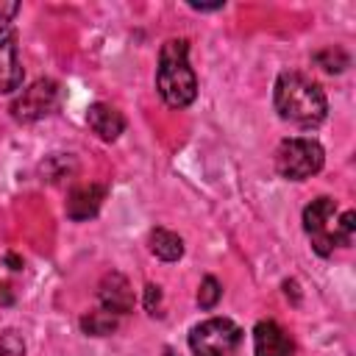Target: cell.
<instances>
[{
  "label": "cell",
  "mask_w": 356,
  "mask_h": 356,
  "mask_svg": "<svg viewBox=\"0 0 356 356\" xmlns=\"http://www.w3.org/2000/svg\"><path fill=\"white\" fill-rule=\"evenodd\" d=\"M86 122L103 142H114L125 128V117L108 103H92L86 111Z\"/></svg>",
  "instance_id": "obj_11"
},
{
  "label": "cell",
  "mask_w": 356,
  "mask_h": 356,
  "mask_svg": "<svg viewBox=\"0 0 356 356\" xmlns=\"http://www.w3.org/2000/svg\"><path fill=\"white\" fill-rule=\"evenodd\" d=\"M11 300H14V295H11V286H8V281H3V278H0V309H6Z\"/></svg>",
  "instance_id": "obj_19"
},
{
  "label": "cell",
  "mask_w": 356,
  "mask_h": 356,
  "mask_svg": "<svg viewBox=\"0 0 356 356\" xmlns=\"http://www.w3.org/2000/svg\"><path fill=\"white\" fill-rule=\"evenodd\" d=\"M0 356H25V339L17 331L0 334Z\"/></svg>",
  "instance_id": "obj_16"
},
{
  "label": "cell",
  "mask_w": 356,
  "mask_h": 356,
  "mask_svg": "<svg viewBox=\"0 0 356 356\" xmlns=\"http://www.w3.org/2000/svg\"><path fill=\"white\" fill-rule=\"evenodd\" d=\"M220 295H222L220 281H217L214 275H206V278L200 281V289H197V303H200V309H214L217 300H220Z\"/></svg>",
  "instance_id": "obj_15"
},
{
  "label": "cell",
  "mask_w": 356,
  "mask_h": 356,
  "mask_svg": "<svg viewBox=\"0 0 356 356\" xmlns=\"http://www.w3.org/2000/svg\"><path fill=\"white\" fill-rule=\"evenodd\" d=\"M106 197V186L100 184H81L67 195V217L70 220H89L100 211Z\"/></svg>",
  "instance_id": "obj_9"
},
{
  "label": "cell",
  "mask_w": 356,
  "mask_h": 356,
  "mask_svg": "<svg viewBox=\"0 0 356 356\" xmlns=\"http://www.w3.org/2000/svg\"><path fill=\"white\" fill-rule=\"evenodd\" d=\"M97 298H100L103 309L111 314H128L134 309V289H131L128 278L120 273L103 275V281L97 286Z\"/></svg>",
  "instance_id": "obj_8"
},
{
  "label": "cell",
  "mask_w": 356,
  "mask_h": 356,
  "mask_svg": "<svg viewBox=\"0 0 356 356\" xmlns=\"http://www.w3.org/2000/svg\"><path fill=\"white\" fill-rule=\"evenodd\" d=\"M22 83V67L17 58V33L11 25L0 28V92H14Z\"/></svg>",
  "instance_id": "obj_7"
},
{
  "label": "cell",
  "mask_w": 356,
  "mask_h": 356,
  "mask_svg": "<svg viewBox=\"0 0 356 356\" xmlns=\"http://www.w3.org/2000/svg\"><path fill=\"white\" fill-rule=\"evenodd\" d=\"M156 89L161 100L172 108H184L197 95V78L189 67V44L186 39H167L159 53Z\"/></svg>",
  "instance_id": "obj_2"
},
{
  "label": "cell",
  "mask_w": 356,
  "mask_h": 356,
  "mask_svg": "<svg viewBox=\"0 0 356 356\" xmlns=\"http://www.w3.org/2000/svg\"><path fill=\"white\" fill-rule=\"evenodd\" d=\"M19 11V3H0V22H8Z\"/></svg>",
  "instance_id": "obj_18"
},
{
  "label": "cell",
  "mask_w": 356,
  "mask_h": 356,
  "mask_svg": "<svg viewBox=\"0 0 356 356\" xmlns=\"http://www.w3.org/2000/svg\"><path fill=\"white\" fill-rule=\"evenodd\" d=\"M314 61L325 70V72H342L345 67H348V53L345 50H339V47H325V50H320V53H314Z\"/></svg>",
  "instance_id": "obj_14"
},
{
  "label": "cell",
  "mask_w": 356,
  "mask_h": 356,
  "mask_svg": "<svg viewBox=\"0 0 356 356\" xmlns=\"http://www.w3.org/2000/svg\"><path fill=\"white\" fill-rule=\"evenodd\" d=\"M6 261H8V264H11L14 270H19V267H22V261H19V259H17L14 253H8V256H6Z\"/></svg>",
  "instance_id": "obj_20"
},
{
  "label": "cell",
  "mask_w": 356,
  "mask_h": 356,
  "mask_svg": "<svg viewBox=\"0 0 356 356\" xmlns=\"http://www.w3.org/2000/svg\"><path fill=\"white\" fill-rule=\"evenodd\" d=\"M253 345H256V356H292V339L273 320L256 323V328H253Z\"/></svg>",
  "instance_id": "obj_10"
},
{
  "label": "cell",
  "mask_w": 356,
  "mask_h": 356,
  "mask_svg": "<svg viewBox=\"0 0 356 356\" xmlns=\"http://www.w3.org/2000/svg\"><path fill=\"white\" fill-rule=\"evenodd\" d=\"M58 106V83L53 78H39L11 103V117L17 122H33Z\"/></svg>",
  "instance_id": "obj_6"
},
{
  "label": "cell",
  "mask_w": 356,
  "mask_h": 356,
  "mask_svg": "<svg viewBox=\"0 0 356 356\" xmlns=\"http://www.w3.org/2000/svg\"><path fill=\"white\" fill-rule=\"evenodd\" d=\"M242 345V328L228 317H211L192 328L189 348L195 356H236Z\"/></svg>",
  "instance_id": "obj_5"
},
{
  "label": "cell",
  "mask_w": 356,
  "mask_h": 356,
  "mask_svg": "<svg viewBox=\"0 0 356 356\" xmlns=\"http://www.w3.org/2000/svg\"><path fill=\"white\" fill-rule=\"evenodd\" d=\"M150 250L161 259V261H178L184 256V239L167 228H156L150 234Z\"/></svg>",
  "instance_id": "obj_12"
},
{
  "label": "cell",
  "mask_w": 356,
  "mask_h": 356,
  "mask_svg": "<svg viewBox=\"0 0 356 356\" xmlns=\"http://www.w3.org/2000/svg\"><path fill=\"white\" fill-rule=\"evenodd\" d=\"M325 153L320 147V142L306 139V136H295V139H284L275 150V170L289 178V181H306L314 172L323 170Z\"/></svg>",
  "instance_id": "obj_4"
},
{
  "label": "cell",
  "mask_w": 356,
  "mask_h": 356,
  "mask_svg": "<svg viewBox=\"0 0 356 356\" xmlns=\"http://www.w3.org/2000/svg\"><path fill=\"white\" fill-rule=\"evenodd\" d=\"M159 303H161V286L147 284V286H145V309H147L150 314H156Z\"/></svg>",
  "instance_id": "obj_17"
},
{
  "label": "cell",
  "mask_w": 356,
  "mask_h": 356,
  "mask_svg": "<svg viewBox=\"0 0 356 356\" xmlns=\"http://www.w3.org/2000/svg\"><path fill=\"white\" fill-rule=\"evenodd\" d=\"M117 328V314L100 309V312H89L81 317V331L83 334H92V337H106Z\"/></svg>",
  "instance_id": "obj_13"
},
{
  "label": "cell",
  "mask_w": 356,
  "mask_h": 356,
  "mask_svg": "<svg viewBox=\"0 0 356 356\" xmlns=\"http://www.w3.org/2000/svg\"><path fill=\"white\" fill-rule=\"evenodd\" d=\"M303 228L312 239V248L320 256H331L337 245H350L356 231V214L337 209L334 197H317L303 209Z\"/></svg>",
  "instance_id": "obj_3"
},
{
  "label": "cell",
  "mask_w": 356,
  "mask_h": 356,
  "mask_svg": "<svg viewBox=\"0 0 356 356\" xmlns=\"http://www.w3.org/2000/svg\"><path fill=\"white\" fill-rule=\"evenodd\" d=\"M275 111L281 120L298 125V128H314L325 120L328 103L323 89L303 78L300 72H281L275 81Z\"/></svg>",
  "instance_id": "obj_1"
}]
</instances>
